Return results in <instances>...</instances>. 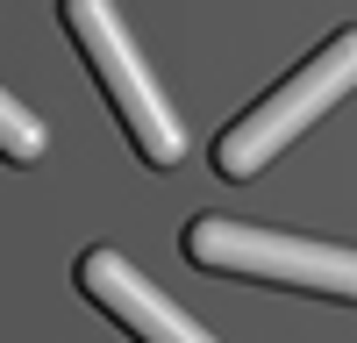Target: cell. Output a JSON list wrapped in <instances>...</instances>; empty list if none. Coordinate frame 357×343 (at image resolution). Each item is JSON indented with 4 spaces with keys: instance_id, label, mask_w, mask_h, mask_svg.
<instances>
[{
    "instance_id": "cell-1",
    "label": "cell",
    "mask_w": 357,
    "mask_h": 343,
    "mask_svg": "<svg viewBox=\"0 0 357 343\" xmlns=\"http://www.w3.org/2000/svg\"><path fill=\"white\" fill-rule=\"evenodd\" d=\"M186 257L200 272H229V279H264V286H301V294L357 300V250L350 243H321V236H286V229H257V222L193 215L186 222Z\"/></svg>"
},
{
    "instance_id": "cell-2",
    "label": "cell",
    "mask_w": 357,
    "mask_h": 343,
    "mask_svg": "<svg viewBox=\"0 0 357 343\" xmlns=\"http://www.w3.org/2000/svg\"><path fill=\"white\" fill-rule=\"evenodd\" d=\"M350 86H357V29L329 36L286 86H272L250 114H236V122L215 136V172H222V179H257V172L272 165L314 114H329Z\"/></svg>"
},
{
    "instance_id": "cell-3",
    "label": "cell",
    "mask_w": 357,
    "mask_h": 343,
    "mask_svg": "<svg viewBox=\"0 0 357 343\" xmlns=\"http://www.w3.org/2000/svg\"><path fill=\"white\" fill-rule=\"evenodd\" d=\"M57 15H65L79 57L93 65L100 93L114 100V114H122V129H129V143H136V158H143V165H178L186 129H178V114L165 107L158 79L143 72V57H136V43H129L122 15H114V0H57Z\"/></svg>"
},
{
    "instance_id": "cell-4",
    "label": "cell",
    "mask_w": 357,
    "mask_h": 343,
    "mask_svg": "<svg viewBox=\"0 0 357 343\" xmlns=\"http://www.w3.org/2000/svg\"><path fill=\"white\" fill-rule=\"evenodd\" d=\"M79 286H86V300L107 307V314H114V322H122L136 343H215V336L193 322V314H178V307L158 294V286L143 279L122 250H107V243L79 257Z\"/></svg>"
},
{
    "instance_id": "cell-5",
    "label": "cell",
    "mask_w": 357,
    "mask_h": 343,
    "mask_svg": "<svg viewBox=\"0 0 357 343\" xmlns=\"http://www.w3.org/2000/svg\"><path fill=\"white\" fill-rule=\"evenodd\" d=\"M0 151H8L15 165H36V158H43V122H36L15 93H0Z\"/></svg>"
}]
</instances>
